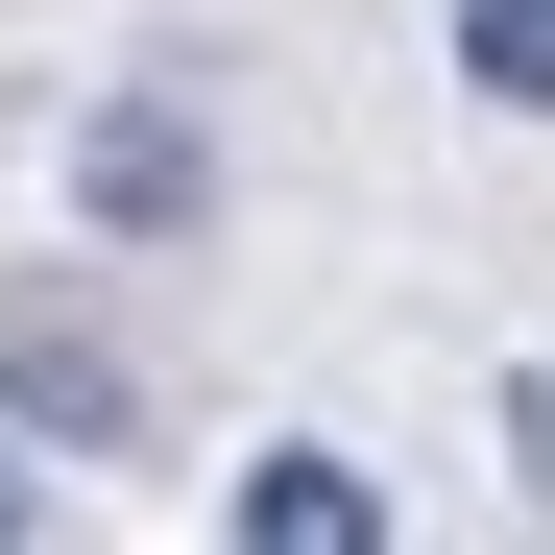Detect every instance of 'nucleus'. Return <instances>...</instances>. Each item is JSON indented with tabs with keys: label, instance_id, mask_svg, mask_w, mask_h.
Segmentation results:
<instances>
[{
	"label": "nucleus",
	"instance_id": "5",
	"mask_svg": "<svg viewBox=\"0 0 555 555\" xmlns=\"http://www.w3.org/2000/svg\"><path fill=\"white\" fill-rule=\"evenodd\" d=\"M507 459H531V507H555V387H507Z\"/></svg>",
	"mask_w": 555,
	"mask_h": 555
},
{
	"label": "nucleus",
	"instance_id": "1",
	"mask_svg": "<svg viewBox=\"0 0 555 555\" xmlns=\"http://www.w3.org/2000/svg\"><path fill=\"white\" fill-rule=\"evenodd\" d=\"M0 435L25 459H145V362L73 266H0Z\"/></svg>",
	"mask_w": 555,
	"mask_h": 555
},
{
	"label": "nucleus",
	"instance_id": "6",
	"mask_svg": "<svg viewBox=\"0 0 555 555\" xmlns=\"http://www.w3.org/2000/svg\"><path fill=\"white\" fill-rule=\"evenodd\" d=\"M0 531H49V483H25V435H0Z\"/></svg>",
	"mask_w": 555,
	"mask_h": 555
},
{
	"label": "nucleus",
	"instance_id": "2",
	"mask_svg": "<svg viewBox=\"0 0 555 555\" xmlns=\"http://www.w3.org/2000/svg\"><path fill=\"white\" fill-rule=\"evenodd\" d=\"M73 218H98V242H194V218H218L194 98H98V121H73Z\"/></svg>",
	"mask_w": 555,
	"mask_h": 555
},
{
	"label": "nucleus",
	"instance_id": "3",
	"mask_svg": "<svg viewBox=\"0 0 555 555\" xmlns=\"http://www.w3.org/2000/svg\"><path fill=\"white\" fill-rule=\"evenodd\" d=\"M218 531H242V555H387V483H362L338 435H266L242 483H218Z\"/></svg>",
	"mask_w": 555,
	"mask_h": 555
},
{
	"label": "nucleus",
	"instance_id": "4",
	"mask_svg": "<svg viewBox=\"0 0 555 555\" xmlns=\"http://www.w3.org/2000/svg\"><path fill=\"white\" fill-rule=\"evenodd\" d=\"M459 98H483V121H555V0H459Z\"/></svg>",
	"mask_w": 555,
	"mask_h": 555
}]
</instances>
